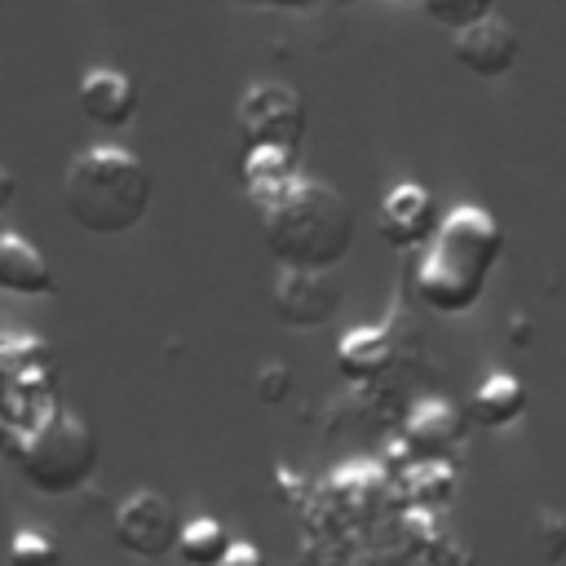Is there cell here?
<instances>
[{"instance_id":"1","label":"cell","mask_w":566,"mask_h":566,"mask_svg":"<svg viewBox=\"0 0 566 566\" xmlns=\"http://www.w3.org/2000/svg\"><path fill=\"white\" fill-rule=\"evenodd\" d=\"M504 256V230L500 221L478 208V203H460L442 217V226L433 230V239L424 243L420 261H416V296L424 310L433 314H464L482 301L491 270Z\"/></svg>"},{"instance_id":"2","label":"cell","mask_w":566,"mask_h":566,"mask_svg":"<svg viewBox=\"0 0 566 566\" xmlns=\"http://www.w3.org/2000/svg\"><path fill=\"white\" fill-rule=\"evenodd\" d=\"M261 234L279 265L336 270L354 248V208L336 186L301 172V181L261 212Z\"/></svg>"},{"instance_id":"3","label":"cell","mask_w":566,"mask_h":566,"mask_svg":"<svg viewBox=\"0 0 566 566\" xmlns=\"http://www.w3.org/2000/svg\"><path fill=\"white\" fill-rule=\"evenodd\" d=\"M66 217L102 239L133 230L150 208V168L124 146H88L62 172Z\"/></svg>"},{"instance_id":"4","label":"cell","mask_w":566,"mask_h":566,"mask_svg":"<svg viewBox=\"0 0 566 566\" xmlns=\"http://www.w3.org/2000/svg\"><path fill=\"white\" fill-rule=\"evenodd\" d=\"M13 455L40 495H71L97 469V433L80 411L57 402L44 420L13 429Z\"/></svg>"},{"instance_id":"5","label":"cell","mask_w":566,"mask_h":566,"mask_svg":"<svg viewBox=\"0 0 566 566\" xmlns=\"http://www.w3.org/2000/svg\"><path fill=\"white\" fill-rule=\"evenodd\" d=\"M57 407V358L44 336L4 332L0 336V416L13 429L44 420Z\"/></svg>"},{"instance_id":"6","label":"cell","mask_w":566,"mask_h":566,"mask_svg":"<svg viewBox=\"0 0 566 566\" xmlns=\"http://www.w3.org/2000/svg\"><path fill=\"white\" fill-rule=\"evenodd\" d=\"M234 124L239 137L248 146H287L296 150L305 137V102L292 84L279 80H256L243 88L239 106H234Z\"/></svg>"},{"instance_id":"7","label":"cell","mask_w":566,"mask_h":566,"mask_svg":"<svg viewBox=\"0 0 566 566\" xmlns=\"http://www.w3.org/2000/svg\"><path fill=\"white\" fill-rule=\"evenodd\" d=\"M177 509L159 491H133L115 509V539L137 557H164L177 548Z\"/></svg>"},{"instance_id":"8","label":"cell","mask_w":566,"mask_h":566,"mask_svg":"<svg viewBox=\"0 0 566 566\" xmlns=\"http://www.w3.org/2000/svg\"><path fill=\"white\" fill-rule=\"evenodd\" d=\"M336 310H340V283L332 279V270H292V265H279L274 314L287 327H323L327 318H336Z\"/></svg>"},{"instance_id":"9","label":"cell","mask_w":566,"mask_h":566,"mask_svg":"<svg viewBox=\"0 0 566 566\" xmlns=\"http://www.w3.org/2000/svg\"><path fill=\"white\" fill-rule=\"evenodd\" d=\"M451 57L460 71H469L478 80H500L517 62V31L500 13H486V18L451 31Z\"/></svg>"},{"instance_id":"10","label":"cell","mask_w":566,"mask_h":566,"mask_svg":"<svg viewBox=\"0 0 566 566\" xmlns=\"http://www.w3.org/2000/svg\"><path fill=\"white\" fill-rule=\"evenodd\" d=\"M438 226H442V212H438L433 190H424L420 181H398L385 190L376 230L389 248H424Z\"/></svg>"},{"instance_id":"11","label":"cell","mask_w":566,"mask_h":566,"mask_svg":"<svg viewBox=\"0 0 566 566\" xmlns=\"http://www.w3.org/2000/svg\"><path fill=\"white\" fill-rule=\"evenodd\" d=\"M75 102H80L84 119H93L102 128H124L137 115V84L115 66H93V71H84Z\"/></svg>"},{"instance_id":"12","label":"cell","mask_w":566,"mask_h":566,"mask_svg":"<svg viewBox=\"0 0 566 566\" xmlns=\"http://www.w3.org/2000/svg\"><path fill=\"white\" fill-rule=\"evenodd\" d=\"M296 181H301L296 150H287V146H248V155H243V195L256 212L274 208Z\"/></svg>"},{"instance_id":"13","label":"cell","mask_w":566,"mask_h":566,"mask_svg":"<svg viewBox=\"0 0 566 566\" xmlns=\"http://www.w3.org/2000/svg\"><path fill=\"white\" fill-rule=\"evenodd\" d=\"M402 438H407V451H411L416 460H424V455H447V451L464 438V416H460L447 398H420V402L407 411Z\"/></svg>"},{"instance_id":"14","label":"cell","mask_w":566,"mask_h":566,"mask_svg":"<svg viewBox=\"0 0 566 566\" xmlns=\"http://www.w3.org/2000/svg\"><path fill=\"white\" fill-rule=\"evenodd\" d=\"M53 265L44 252L13 230H0V292L9 296H53Z\"/></svg>"},{"instance_id":"15","label":"cell","mask_w":566,"mask_h":566,"mask_svg":"<svg viewBox=\"0 0 566 566\" xmlns=\"http://www.w3.org/2000/svg\"><path fill=\"white\" fill-rule=\"evenodd\" d=\"M389 363H394V336H389V327L363 323V327H349V332L336 340V367H340V376L354 380V385L380 380V376L389 371Z\"/></svg>"},{"instance_id":"16","label":"cell","mask_w":566,"mask_h":566,"mask_svg":"<svg viewBox=\"0 0 566 566\" xmlns=\"http://www.w3.org/2000/svg\"><path fill=\"white\" fill-rule=\"evenodd\" d=\"M473 420L486 429H504L526 411V385L513 371H486L482 385L473 389Z\"/></svg>"},{"instance_id":"17","label":"cell","mask_w":566,"mask_h":566,"mask_svg":"<svg viewBox=\"0 0 566 566\" xmlns=\"http://www.w3.org/2000/svg\"><path fill=\"white\" fill-rule=\"evenodd\" d=\"M455 486H460V473H455V464H451L447 455H424V460H416V464L407 469V478H402L407 509H429V513H442V509L451 504Z\"/></svg>"},{"instance_id":"18","label":"cell","mask_w":566,"mask_h":566,"mask_svg":"<svg viewBox=\"0 0 566 566\" xmlns=\"http://www.w3.org/2000/svg\"><path fill=\"white\" fill-rule=\"evenodd\" d=\"M226 548H230V535L217 517H190L177 531V557L186 566H221Z\"/></svg>"},{"instance_id":"19","label":"cell","mask_w":566,"mask_h":566,"mask_svg":"<svg viewBox=\"0 0 566 566\" xmlns=\"http://www.w3.org/2000/svg\"><path fill=\"white\" fill-rule=\"evenodd\" d=\"M332 491H336V504L358 517V513L371 509V500H376L385 486H380V473H376L371 464H345V469L332 478Z\"/></svg>"},{"instance_id":"20","label":"cell","mask_w":566,"mask_h":566,"mask_svg":"<svg viewBox=\"0 0 566 566\" xmlns=\"http://www.w3.org/2000/svg\"><path fill=\"white\" fill-rule=\"evenodd\" d=\"M9 566H57V544L35 526H22L9 539Z\"/></svg>"},{"instance_id":"21","label":"cell","mask_w":566,"mask_h":566,"mask_svg":"<svg viewBox=\"0 0 566 566\" xmlns=\"http://www.w3.org/2000/svg\"><path fill=\"white\" fill-rule=\"evenodd\" d=\"M420 9H424L433 22H442L447 31H460V27H469V22L486 18V13H495V0H420Z\"/></svg>"},{"instance_id":"22","label":"cell","mask_w":566,"mask_h":566,"mask_svg":"<svg viewBox=\"0 0 566 566\" xmlns=\"http://www.w3.org/2000/svg\"><path fill=\"white\" fill-rule=\"evenodd\" d=\"M287 389H292V371H287V367H279V363L261 367V376H256V394H261V402H283Z\"/></svg>"},{"instance_id":"23","label":"cell","mask_w":566,"mask_h":566,"mask_svg":"<svg viewBox=\"0 0 566 566\" xmlns=\"http://www.w3.org/2000/svg\"><path fill=\"white\" fill-rule=\"evenodd\" d=\"M221 566H265V557H261V548H256V544H248V539H230V548H226Z\"/></svg>"},{"instance_id":"24","label":"cell","mask_w":566,"mask_h":566,"mask_svg":"<svg viewBox=\"0 0 566 566\" xmlns=\"http://www.w3.org/2000/svg\"><path fill=\"white\" fill-rule=\"evenodd\" d=\"M13 195H18V177L9 168H0V212L13 203Z\"/></svg>"},{"instance_id":"25","label":"cell","mask_w":566,"mask_h":566,"mask_svg":"<svg viewBox=\"0 0 566 566\" xmlns=\"http://www.w3.org/2000/svg\"><path fill=\"white\" fill-rule=\"evenodd\" d=\"M9 447H13V424H9L4 416H0V455H4Z\"/></svg>"},{"instance_id":"26","label":"cell","mask_w":566,"mask_h":566,"mask_svg":"<svg viewBox=\"0 0 566 566\" xmlns=\"http://www.w3.org/2000/svg\"><path fill=\"white\" fill-rule=\"evenodd\" d=\"M256 4H270V9H305L310 0H256Z\"/></svg>"},{"instance_id":"27","label":"cell","mask_w":566,"mask_h":566,"mask_svg":"<svg viewBox=\"0 0 566 566\" xmlns=\"http://www.w3.org/2000/svg\"><path fill=\"white\" fill-rule=\"evenodd\" d=\"M0 230H4V221H0Z\"/></svg>"}]
</instances>
